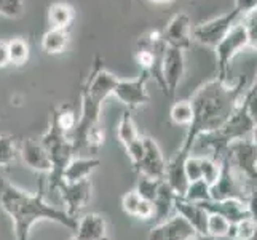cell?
<instances>
[{"label": "cell", "instance_id": "1f68e13d", "mask_svg": "<svg viewBox=\"0 0 257 240\" xmlns=\"http://www.w3.org/2000/svg\"><path fill=\"white\" fill-rule=\"evenodd\" d=\"M162 180H154V178H147V176H141V180L138 183V194L143 197L144 200L154 202L157 194H158V188H160Z\"/></svg>", "mask_w": 257, "mask_h": 240}, {"label": "cell", "instance_id": "3957f363", "mask_svg": "<svg viewBox=\"0 0 257 240\" xmlns=\"http://www.w3.org/2000/svg\"><path fill=\"white\" fill-rule=\"evenodd\" d=\"M40 143L47 149V152L51 158V164H53V170L50 172V178H48L50 191H53L58 188V184L61 181H63L61 180L63 170L70 162V158L74 157L75 147H74L72 139H69L66 136V133L61 131V128L56 125L55 119L50 120V127L45 135L42 136Z\"/></svg>", "mask_w": 257, "mask_h": 240}, {"label": "cell", "instance_id": "7a4b0ae2", "mask_svg": "<svg viewBox=\"0 0 257 240\" xmlns=\"http://www.w3.org/2000/svg\"><path fill=\"white\" fill-rule=\"evenodd\" d=\"M0 208L13 221L16 240H29L31 230L37 221H53L70 230H75L77 219L64 210L50 205L43 191L29 194L0 176Z\"/></svg>", "mask_w": 257, "mask_h": 240}, {"label": "cell", "instance_id": "5bb4252c", "mask_svg": "<svg viewBox=\"0 0 257 240\" xmlns=\"http://www.w3.org/2000/svg\"><path fill=\"white\" fill-rule=\"evenodd\" d=\"M174 210L177 215H181L187 223L197 230V234L201 237L206 235V224H208V216L209 213L203 208L197 202H189L184 197H176L174 200Z\"/></svg>", "mask_w": 257, "mask_h": 240}, {"label": "cell", "instance_id": "ab89813d", "mask_svg": "<svg viewBox=\"0 0 257 240\" xmlns=\"http://www.w3.org/2000/svg\"><path fill=\"white\" fill-rule=\"evenodd\" d=\"M125 149H126V154H128L130 160H131L133 167L136 168L138 164L141 162V158H143V155H144V141H143V138L139 136L136 141H133V143L130 146H126Z\"/></svg>", "mask_w": 257, "mask_h": 240}, {"label": "cell", "instance_id": "7dc6e473", "mask_svg": "<svg viewBox=\"0 0 257 240\" xmlns=\"http://www.w3.org/2000/svg\"><path fill=\"white\" fill-rule=\"evenodd\" d=\"M251 88H254V90H257V70H255V77H254V82H252Z\"/></svg>", "mask_w": 257, "mask_h": 240}, {"label": "cell", "instance_id": "8d00e7d4", "mask_svg": "<svg viewBox=\"0 0 257 240\" xmlns=\"http://www.w3.org/2000/svg\"><path fill=\"white\" fill-rule=\"evenodd\" d=\"M184 170H185V176H187L189 183H195V181L201 180V158L189 154L185 157Z\"/></svg>", "mask_w": 257, "mask_h": 240}, {"label": "cell", "instance_id": "f35d334b", "mask_svg": "<svg viewBox=\"0 0 257 240\" xmlns=\"http://www.w3.org/2000/svg\"><path fill=\"white\" fill-rule=\"evenodd\" d=\"M241 103L244 106L247 115H249L251 120L254 122V125H255V123H257V90H254V88L246 90L243 93V96H241Z\"/></svg>", "mask_w": 257, "mask_h": 240}, {"label": "cell", "instance_id": "836d02e7", "mask_svg": "<svg viewBox=\"0 0 257 240\" xmlns=\"http://www.w3.org/2000/svg\"><path fill=\"white\" fill-rule=\"evenodd\" d=\"M53 119H55L56 125L61 128V131H64V133L74 131L77 123H78L75 112L72 109H66V108H63L59 112H56L55 115H53Z\"/></svg>", "mask_w": 257, "mask_h": 240}, {"label": "cell", "instance_id": "9c48e42d", "mask_svg": "<svg viewBox=\"0 0 257 240\" xmlns=\"http://www.w3.org/2000/svg\"><path fill=\"white\" fill-rule=\"evenodd\" d=\"M61 194V199H63L64 205H66V213L69 216H72L77 219V215L80 213L86 203L91 199V191H93V184L90 181V178L77 183H64L61 181L56 188Z\"/></svg>", "mask_w": 257, "mask_h": 240}, {"label": "cell", "instance_id": "cb8c5ba5", "mask_svg": "<svg viewBox=\"0 0 257 240\" xmlns=\"http://www.w3.org/2000/svg\"><path fill=\"white\" fill-rule=\"evenodd\" d=\"M117 136L120 139V143L125 147L130 146L133 141H136L139 138V133H138L135 122H133L130 109L121 114V117L118 120V125H117Z\"/></svg>", "mask_w": 257, "mask_h": 240}, {"label": "cell", "instance_id": "f1b7e54d", "mask_svg": "<svg viewBox=\"0 0 257 240\" xmlns=\"http://www.w3.org/2000/svg\"><path fill=\"white\" fill-rule=\"evenodd\" d=\"M184 199L189 200V202H205L209 200V184L205 180H198L195 183H190L187 191L184 194Z\"/></svg>", "mask_w": 257, "mask_h": 240}, {"label": "cell", "instance_id": "ffe728a7", "mask_svg": "<svg viewBox=\"0 0 257 240\" xmlns=\"http://www.w3.org/2000/svg\"><path fill=\"white\" fill-rule=\"evenodd\" d=\"M117 80H118V77H115L112 72H109V70H105V69H101L96 72V75L93 77L91 82L88 84L86 90L83 93L90 96L96 103L102 104L105 98L112 95V90H113L115 84H117Z\"/></svg>", "mask_w": 257, "mask_h": 240}, {"label": "cell", "instance_id": "d6986e66", "mask_svg": "<svg viewBox=\"0 0 257 240\" xmlns=\"http://www.w3.org/2000/svg\"><path fill=\"white\" fill-rule=\"evenodd\" d=\"M99 165H101V160L96 157H72L63 170L61 180L64 183H77V181L86 180V178L91 175V172L96 170Z\"/></svg>", "mask_w": 257, "mask_h": 240}, {"label": "cell", "instance_id": "44dd1931", "mask_svg": "<svg viewBox=\"0 0 257 240\" xmlns=\"http://www.w3.org/2000/svg\"><path fill=\"white\" fill-rule=\"evenodd\" d=\"M177 195L174 194V191L170 188L165 180H162L160 183V188H158V194L154 203V218L160 223V221L170 218L171 211L174 210V200H176Z\"/></svg>", "mask_w": 257, "mask_h": 240}, {"label": "cell", "instance_id": "4316f807", "mask_svg": "<svg viewBox=\"0 0 257 240\" xmlns=\"http://www.w3.org/2000/svg\"><path fill=\"white\" fill-rule=\"evenodd\" d=\"M230 224L232 223L222 215H219V213H209L208 224H206V235L211 238L227 237L230 230Z\"/></svg>", "mask_w": 257, "mask_h": 240}, {"label": "cell", "instance_id": "8fae6325", "mask_svg": "<svg viewBox=\"0 0 257 240\" xmlns=\"http://www.w3.org/2000/svg\"><path fill=\"white\" fill-rule=\"evenodd\" d=\"M197 237V230L177 213L160 221L149 232V240H195Z\"/></svg>", "mask_w": 257, "mask_h": 240}, {"label": "cell", "instance_id": "d590c367", "mask_svg": "<svg viewBox=\"0 0 257 240\" xmlns=\"http://www.w3.org/2000/svg\"><path fill=\"white\" fill-rule=\"evenodd\" d=\"M24 13V0H0V15L10 20L21 18Z\"/></svg>", "mask_w": 257, "mask_h": 240}, {"label": "cell", "instance_id": "52a82bcc", "mask_svg": "<svg viewBox=\"0 0 257 240\" xmlns=\"http://www.w3.org/2000/svg\"><path fill=\"white\" fill-rule=\"evenodd\" d=\"M225 157L243 178L257 183V146L251 138L232 141L227 146Z\"/></svg>", "mask_w": 257, "mask_h": 240}, {"label": "cell", "instance_id": "d6a6232c", "mask_svg": "<svg viewBox=\"0 0 257 240\" xmlns=\"http://www.w3.org/2000/svg\"><path fill=\"white\" fill-rule=\"evenodd\" d=\"M201 158V180H205L209 186L217 181L220 175V162L212 157H200Z\"/></svg>", "mask_w": 257, "mask_h": 240}, {"label": "cell", "instance_id": "f6af8a7d", "mask_svg": "<svg viewBox=\"0 0 257 240\" xmlns=\"http://www.w3.org/2000/svg\"><path fill=\"white\" fill-rule=\"evenodd\" d=\"M149 2L154 5H168V4H173L174 0H149Z\"/></svg>", "mask_w": 257, "mask_h": 240}, {"label": "cell", "instance_id": "277c9868", "mask_svg": "<svg viewBox=\"0 0 257 240\" xmlns=\"http://www.w3.org/2000/svg\"><path fill=\"white\" fill-rule=\"evenodd\" d=\"M247 180L238 173L228 158L224 155L220 158V175L214 184L209 186V197L211 200H225V199H238L246 202L247 194Z\"/></svg>", "mask_w": 257, "mask_h": 240}, {"label": "cell", "instance_id": "d4e9b609", "mask_svg": "<svg viewBox=\"0 0 257 240\" xmlns=\"http://www.w3.org/2000/svg\"><path fill=\"white\" fill-rule=\"evenodd\" d=\"M8 58L10 64L23 66L29 59V43L21 37H16L8 42Z\"/></svg>", "mask_w": 257, "mask_h": 240}, {"label": "cell", "instance_id": "74e56055", "mask_svg": "<svg viewBox=\"0 0 257 240\" xmlns=\"http://www.w3.org/2000/svg\"><path fill=\"white\" fill-rule=\"evenodd\" d=\"M141 200H143V197H141V195L138 194L136 189L126 192V194L121 197V208H123V211H125L126 215H130V216L135 218Z\"/></svg>", "mask_w": 257, "mask_h": 240}, {"label": "cell", "instance_id": "7bdbcfd3", "mask_svg": "<svg viewBox=\"0 0 257 240\" xmlns=\"http://www.w3.org/2000/svg\"><path fill=\"white\" fill-rule=\"evenodd\" d=\"M235 8L243 15L249 13L257 8V0H235Z\"/></svg>", "mask_w": 257, "mask_h": 240}, {"label": "cell", "instance_id": "ba28073f", "mask_svg": "<svg viewBox=\"0 0 257 240\" xmlns=\"http://www.w3.org/2000/svg\"><path fill=\"white\" fill-rule=\"evenodd\" d=\"M150 74L147 70H143L139 77L133 80H121L118 78L115 84L112 95L117 98L120 103H123L128 109H136L144 106L149 101L147 93V80Z\"/></svg>", "mask_w": 257, "mask_h": 240}, {"label": "cell", "instance_id": "5b68a950", "mask_svg": "<svg viewBox=\"0 0 257 240\" xmlns=\"http://www.w3.org/2000/svg\"><path fill=\"white\" fill-rule=\"evenodd\" d=\"M247 47L246 31L241 21H238L232 26V29L227 32L225 37L214 47L216 59H217V75L216 78L220 82H228L230 63L243 48Z\"/></svg>", "mask_w": 257, "mask_h": 240}, {"label": "cell", "instance_id": "bcb514c9", "mask_svg": "<svg viewBox=\"0 0 257 240\" xmlns=\"http://www.w3.org/2000/svg\"><path fill=\"white\" fill-rule=\"evenodd\" d=\"M251 139H252V143L257 146V123H255L254 128H252V131H251Z\"/></svg>", "mask_w": 257, "mask_h": 240}, {"label": "cell", "instance_id": "484cf974", "mask_svg": "<svg viewBox=\"0 0 257 240\" xmlns=\"http://www.w3.org/2000/svg\"><path fill=\"white\" fill-rule=\"evenodd\" d=\"M170 117L174 125L181 127H189L193 119V108L192 103L189 101H177L173 104V108L170 111Z\"/></svg>", "mask_w": 257, "mask_h": 240}, {"label": "cell", "instance_id": "83f0119b", "mask_svg": "<svg viewBox=\"0 0 257 240\" xmlns=\"http://www.w3.org/2000/svg\"><path fill=\"white\" fill-rule=\"evenodd\" d=\"M257 223L251 218H244L235 224H230L228 238L230 240H251L255 234Z\"/></svg>", "mask_w": 257, "mask_h": 240}, {"label": "cell", "instance_id": "e0dca14e", "mask_svg": "<svg viewBox=\"0 0 257 240\" xmlns=\"http://www.w3.org/2000/svg\"><path fill=\"white\" fill-rule=\"evenodd\" d=\"M200 205L208 213H219L227 218L230 223L235 224L244 218H249V213L246 208V202L238 199H225V200H205L200 202Z\"/></svg>", "mask_w": 257, "mask_h": 240}, {"label": "cell", "instance_id": "8992f818", "mask_svg": "<svg viewBox=\"0 0 257 240\" xmlns=\"http://www.w3.org/2000/svg\"><path fill=\"white\" fill-rule=\"evenodd\" d=\"M241 20V13L233 8L232 12L225 15H220L217 18L198 24L197 28L192 29V40L201 43L206 47H216L217 43L222 40L227 32L232 29V26Z\"/></svg>", "mask_w": 257, "mask_h": 240}, {"label": "cell", "instance_id": "9a60e30c", "mask_svg": "<svg viewBox=\"0 0 257 240\" xmlns=\"http://www.w3.org/2000/svg\"><path fill=\"white\" fill-rule=\"evenodd\" d=\"M187 155H189V152H184V150L179 149L170 158V162L166 164V168H165L163 180L170 184V188L174 191L177 197H184V194L190 184L187 176H185V170H184V162H185V157Z\"/></svg>", "mask_w": 257, "mask_h": 240}, {"label": "cell", "instance_id": "60d3db41", "mask_svg": "<svg viewBox=\"0 0 257 240\" xmlns=\"http://www.w3.org/2000/svg\"><path fill=\"white\" fill-rule=\"evenodd\" d=\"M138 219H143V221H149L154 218V203L149 202V200H141L138 211H136V216Z\"/></svg>", "mask_w": 257, "mask_h": 240}, {"label": "cell", "instance_id": "7402d4cb", "mask_svg": "<svg viewBox=\"0 0 257 240\" xmlns=\"http://www.w3.org/2000/svg\"><path fill=\"white\" fill-rule=\"evenodd\" d=\"M69 45V32L67 29L51 28L42 37V48L48 55H59Z\"/></svg>", "mask_w": 257, "mask_h": 240}, {"label": "cell", "instance_id": "b9f144b4", "mask_svg": "<svg viewBox=\"0 0 257 240\" xmlns=\"http://www.w3.org/2000/svg\"><path fill=\"white\" fill-rule=\"evenodd\" d=\"M246 208H247V213H249V218L257 223V186L249 189V194H247V199H246Z\"/></svg>", "mask_w": 257, "mask_h": 240}, {"label": "cell", "instance_id": "30bf717a", "mask_svg": "<svg viewBox=\"0 0 257 240\" xmlns=\"http://www.w3.org/2000/svg\"><path fill=\"white\" fill-rule=\"evenodd\" d=\"M185 72V56L184 50L168 47L165 48L162 58V78L165 84V95L174 96L177 87Z\"/></svg>", "mask_w": 257, "mask_h": 240}, {"label": "cell", "instance_id": "ac0fdd59", "mask_svg": "<svg viewBox=\"0 0 257 240\" xmlns=\"http://www.w3.org/2000/svg\"><path fill=\"white\" fill-rule=\"evenodd\" d=\"M107 235V223L99 213H88L77 221L75 240H101Z\"/></svg>", "mask_w": 257, "mask_h": 240}, {"label": "cell", "instance_id": "ee69618b", "mask_svg": "<svg viewBox=\"0 0 257 240\" xmlns=\"http://www.w3.org/2000/svg\"><path fill=\"white\" fill-rule=\"evenodd\" d=\"M10 64V58H8V42L0 40V69L7 67Z\"/></svg>", "mask_w": 257, "mask_h": 240}, {"label": "cell", "instance_id": "f546056e", "mask_svg": "<svg viewBox=\"0 0 257 240\" xmlns=\"http://www.w3.org/2000/svg\"><path fill=\"white\" fill-rule=\"evenodd\" d=\"M241 24L246 31L247 47L257 51V8L241 16Z\"/></svg>", "mask_w": 257, "mask_h": 240}, {"label": "cell", "instance_id": "6da1fadb", "mask_svg": "<svg viewBox=\"0 0 257 240\" xmlns=\"http://www.w3.org/2000/svg\"><path fill=\"white\" fill-rule=\"evenodd\" d=\"M244 87L246 75H241L235 84L220 82L214 78L201 85L190 100L193 119L179 149L190 154L195 141L201 133L214 131L222 127L240 104Z\"/></svg>", "mask_w": 257, "mask_h": 240}, {"label": "cell", "instance_id": "e575fe53", "mask_svg": "<svg viewBox=\"0 0 257 240\" xmlns=\"http://www.w3.org/2000/svg\"><path fill=\"white\" fill-rule=\"evenodd\" d=\"M104 143H105V133L99 127V123L88 130L83 138V147L91 149V150H97L99 147L104 146Z\"/></svg>", "mask_w": 257, "mask_h": 240}, {"label": "cell", "instance_id": "4fadbf2b", "mask_svg": "<svg viewBox=\"0 0 257 240\" xmlns=\"http://www.w3.org/2000/svg\"><path fill=\"white\" fill-rule=\"evenodd\" d=\"M144 141V155L136 167V172L141 176L154 178V180H163L165 178V168L166 162L162 154V149L152 138H143Z\"/></svg>", "mask_w": 257, "mask_h": 240}, {"label": "cell", "instance_id": "c3c4849f", "mask_svg": "<svg viewBox=\"0 0 257 240\" xmlns=\"http://www.w3.org/2000/svg\"><path fill=\"white\" fill-rule=\"evenodd\" d=\"M195 240H212V238H211V237H201V235H198Z\"/></svg>", "mask_w": 257, "mask_h": 240}, {"label": "cell", "instance_id": "2e32d148", "mask_svg": "<svg viewBox=\"0 0 257 240\" xmlns=\"http://www.w3.org/2000/svg\"><path fill=\"white\" fill-rule=\"evenodd\" d=\"M21 158L31 170L39 173H50L53 170L51 158L40 141L28 139L21 147Z\"/></svg>", "mask_w": 257, "mask_h": 240}, {"label": "cell", "instance_id": "7c38bea8", "mask_svg": "<svg viewBox=\"0 0 257 240\" xmlns=\"http://www.w3.org/2000/svg\"><path fill=\"white\" fill-rule=\"evenodd\" d=\"M163 39L168 47H174L179 50H189L192 43V21L190 16L181 12L168 23L163 31Z\"/></svg>", "mask_w": 257, "mask_h": 240}, {"label": "cell", "instance_id": "603a6c76", "mask_svg": "<svg viewBox=\"0 0 257 240\" xmlns=\"http://www.w3.org/2000/svg\"><path fill=\"white\" fill-rule=\"evenodd\" d=\"M74 20V10L67 4H53L48 8V23L51 28L56 29H67V26Z\"/></svg>", "mask_w": 257, "mask_h": 240}, {"label": "cell", "instance_id": "4dcf8cb0", "mask_svg": "<svg viewBox=\"0 0 257 240\" xmlns=\"http://www.w3.org/2000/svg\"><path fill=\"white\" fill-rule=\"evenodd\" d=\"M18 150L15 139L10 135H0V167H7L16 160Z\"/></svg>", "mask_w": 257, "mask_h": 240}, {"label": "cell", "instance_id": "681fc988", "mask_svg": "<svg viewBox=\"0 0 257 240\" xmlns=\"http://www.w3.org/2000/svg\"><path fill=\"white\" fill-rule=\"evenodd\" d=\"M69 240H75V238H74V237H72V238H69ZM101 240H110V238H109V237H107V235H105V237H104V238H101Z\"/></svg>", "mask_w": 257, "mask_h": 240}]
</instances>
